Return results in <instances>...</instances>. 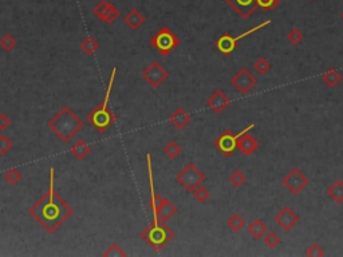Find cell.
<instances>
[{"label": "cell", "instance_id": "obj_22", "mask_svg": "<svg viewBox=\"0 0 343 257\" xmlns=\"http://www.w3.org/2000/svg\"><path fill=\"white\" fill-rule=\"evenodd\" d=\"M327 196L337 204H343V181L335 179L327 188Z\"/></svg>", "mask_w": 343, "mask_h": 257}, {"label": "cell", "instance_id": "obj_29", "mask_svg": "<svg viewBox=\"0 0 343 257\" xmlns=\"http://www.w3.org/2000/svg\"><path fill=\"white\" fill-rule=\"evenodd\" d=\"M229 182L235 186V188H242L245 182H247V176L240 170V169H236L233 170L231 176H229Z\"/></svg>", "mask_w": 343, "mask_h": 257}, {"label": "cell", "instance_id": "obj_37", "mask_svg": "<svg viewBox=\"0 0 343 257\" xmlns=\"http://www.w3.org/2000/svg\"><path fill=\"white\" fill-rule=\"evenodd\" d=\"M280 4V0H258V5L264 11L276 10Z\"/></svg>", "mask_w": 343, "mask_h": 257}, {"label": "cell", "instance_id": "obj_21", "mask_svg": "<svg viewBox=\"0 0 343 257\" xmlns=\"http://www.w3.org/2000/svg\"><path fill=\"white\" fill-rule=\"evenodd\" d=\"M247 231H248V233L251 236L254 237L255 240H259V238H262V237L268 232V226L264 224L263 220L256 218V220L252 221V222L247 226Z\"/></svg>", "mask_w": 343, "mask_h": 257}, {"label": "cell", "instance_id": "obj_6", "mask_svg": "<svg viewBox=\"0 0 343 257\" xmlns=\"http://www.w3.org/2000/svg\"><path fill=\"white\" fill-rule=\"evenodd\" d=\"M177 182H179L184 189L188 192H193L196 188H199L200 185L204 184L205 181V174L201 172L200 169L196 166L193 162H188L184 168L180 170V173L177 174Z\"/></svg>", "mask_w": 343, "mask_h": 257}, {"label": "cell", "instance_id": "obj_8", "mask_svg": "<svg viewBox=\"0 0 343 257\" xmlns=\"http://www.w3.org/2000/svg\"><path fill=\"white\" fill-rule=\"evenodd\" d=\"M254 127V123H251V125H248L245 129L240 131V133H238V134H233L231 130L222 131V134L217 137L216 141H215V146L217 147V150L222 153L224 157H231V156H233V153L236 152V149H238L239 138L243 136L244 133H248L249 130H252Z\"/></svg>", "mask_w": 343, "mask_h": 257}, {"label": "cell", "instance_id": "obj_35", "mask_svg": "<svg viewBox=\"0 0 343 257\" xmlns=\"http://www.w3.org/2000/svg\"><path fill=\"white\" fill-rule=\"evenodd\" d=\"M127 256V253L122 249L118 244H113L107 248V251L103 252V257H125Z\"/></svg>", "mask_w": 343, "mask_h": 257}, {"label": "cell", "instance_id": "obj_13", "mask_svg": "<svg viewBox=\"0 0 343 257\" xmlns=\"http://www.w3.org/2000/svg\"><path fill=\"white\" fill-rule=\"evenodd\" d=\"M231 105V99L228 98V95L222 91V89L215 90L208 98H206V106L216 114H222L227 110Z\"/></svg>", "mask_w": 343, "mask_h": 257}, {"label": "cell", "instance_id": "obj_27", "mask_svg": "<svg viewBox=\"0 0 343 257\" xmlns=\"http://www.w3.org/2000/svg\"><path fill=\"white\" fill-rule=\"evenodd\" d=\"M263 242L264 245L267 248H269V249H275V248L279 247L280 244H282V240H280L278 233H275V232H267L263 236Z\"/></svg>", "mask_w": 343, "mask_h": 257}, {"label": "cell", "instance_id": "obj_38", "mask_svg": "<svg viewBox=\"0 0 343 257\" xmlns=\"http://www.w3.org/2000/svg\"><path fill=\"white\" fill-rule=\"evenodd\" d=\"M11 126V118L5 113H0V130H7Z\"/></svg>", "mask_w": 343, "mask_h": 257}, {"label": "cell", "instance_id": "obj_16", "mask_svg": "<svg viewBox=\"0 0 343 257\" xmlns=\"http://www.w3.org/2000/svg\"><path fill=\"white\" fill-rule=\"evenodd\" d=\"M177 213H179L177 206H176L169 198L160 197L159 205H157V217H159V220H161L162 222H168V221L172 220Z\"/></svg>", "mask_w": 343, "mask_h": 257}, {"label": "cell", "instance_id": "obj_14", "mask_svg": "<svg viewBox=\"0 0 343 257\" xmlns=\"http://www.w3.org/2000/svg\"><path fill=\"white\" fill-rule=\"evenodd\" d=\"M274 220L283 231L288 232L299 222L301 217L296 215L295 212H294V209H291L290 206H283V208L279 210V213L275 216Z\"/></svg>", "mask_w": 343, "mask_h": 257}, {"label": "cell", "instance_id": "obj_10", "mask_svg": "<svg viewBox=\"0 0 343 257\" xmlns=\"http://www.w3.org/2000/svg\"><path fill=\"white\" fill-rule=\"evenodd\" d=\"M229 83L240 94L247 95L258 84V79H256L254 74L249 71L248 68L243 67L233 75L231 80H229Z\"/></svg>", "mask_w": 343, "mask_h": 257}, {"label": "cell", "instance_id": "obj_34", "mask_svg": "<svg viewBox=\"0 0 343 257\" xmlns=\"http://www.w3.org/2000/svg\"><path fill=\"white\" fill-rule=\"evenodd\" d=\"M326 255V252H324V249L322 248V245H319V244H311L310 247L306 248V251H304V256L307 257H322Z\"/></svg>", "mask_w": 343, "mask_h": 257}, {"label": "cell", "instance_id": "obj_25", "mask_svg": "<svg viewBox=\"0 0 343 257\" xmlns=\"http://www.w3.org/2000/svg\"><path fill=\"white\" fill-rule=\"evenodd\" d=\"M227 226L232 232L238 233V232H240L242 229H244V226H245V220H244L242 216L236 213V215H232L229 218H228Z\"/></svg>", "mask_w": 343, "mask_h": 257}, {"label": "cell", "instance_id": "obj_4", "mask_svg": "<svg viewBox=\"0 0 343 257\" xmlns=\"http://www.w3.org/2000/svg\"><path fill=\"white\" fill-rule=\"evenodd\" d=\"M141 238L145 242H148L153 251L160 252L166 244H169L173 240L174 232L169 226H166V222H162L157 218L153 220L150 225L143 228L141 232Z\"/></svg>", "mask_w": 343, "mask_h": 257}, {"label": "cell", "instance_id": "obj_5", "mask_svg": "<svg viewBox=\"0 0 343 257\" xmlns=\"http://www.w3.org/2000/svg\"><path fill=\"white\" fill-rule=\"evenodd\" d=\"M150 43L162 57H168L174 48H177L180 44V39L169 27L164 26L152 37Z\"/></svg>", "mask_w": 343, "mask_h": 257}, {"label": "cell", "instance_id": "obj_36", "mask_svg": "<svg viewBox=\"0 0 343 257\" xmlns=\"http://www.w3.org/2000/svg\"><path fill=\"white\" fill-rule=\"evenodd\" d=\"M12 147H14L12 141L7 136L1 134L0 136V156H5L7 153H10Z\"/></svg>", "mask_w": 343, "mask_h": 257}, {"label": "cell", "instance_id": "obj_26", "mask_svg": "<svg viewBox=\"0 0 343 257\" xmlns=\"http://www.w3.org/2000/svg\"><path fill=\"white\" fill-rule=\"evenodd\" d=\"M16 44H18V42H16L15 37L12 34H5V35L0 38V47L5 53H11L16 47Z\"/></svg>", "mask_w": 343, "mask_h": 257}, {"label": "cell", "instance_id": "obj_3", "mask_svg": "<svg viewBox=\"0 0 343 257\" xmlns=\"http://www.w3.org/2000/svg\"><path fill=\"white\" fill-rule=\"evenodd\" d=\"M117 71L118 68L114 67L111 70L110 79H109V83H107V89H106L105 99L103 102L95 107L94 110H91L86 117V119L89 122L91 126L94 127L95 130L98 133H106L109 130L114 123H116V114L109 109V100H110L111 90L114 86V80H116Z\"/></svg>", "mask_w": 343, "mask_h": 257}, {"label": "cell", "instance_id": "obj_9", "mask_svg": "<svg viewBox=\"0 0 343 257\" xmlns=\"http://www.w3.org/2000/svg\"><path fill=\"white\" fill-rule=\"evenodd\" d=\"M282 184H283V186H284L285 189L288 190L291 194L296 196V194H299L301 192H303V190L306 189L307 186H308V184H310V181H308L306 174L303 173L301 169L292 168L290 172L283 177Z\"/></svg>", "mask_w": 343, "mask_h": 257}, {"label": "cell", "instance_id": "obj_30", "mask_svg": "<svg viewBox=\"0 0 343 257\" xmlns=\"http://www.w3.org/2000/svg\"><path fill=\"white\" fill-rule=\"evenodd\" d=\"M164 153L165 156L169 158V159H176V158L179 157L180 154L182 153V149H181V146H180L179 143H176L174 141H170L169 143L165 146Z\"/></svg>", "mask_w": 343, "mask_h": 257}, {"label": "cell", "instance_id": "obj_18", "mask_svg": "<svg viewBox=\"0 0 343 257\" xmlns=\"http://www.w3.org/2000/svg\"><path fill=\"white\" fill-rule=\"evenodd\" d=\"M192 121V117L189 113H186L184 109L179 107L177 110H174L169 116V122L173 125L177 130H184Z\"/></svg>", "mask_w": 343, "mask_h": 257}, {"label": "cell", "instance_id": "obj_11", "mask_svg": "<svg viewBox=\"0 0 343 257\" xmlns=\"http://www.w3.org/2000/svg\"><path fill=\"white\" fill-rule=\"evenodd\" d=\"M141 75H142L143 80L148 82L152 87L159 89L160 86L169 78V71L165 70L159 62H152L148 67L143 70Z\"/></svg>", "mask_w": 343, "mask_h": 257}, {"label": "cell", "instance_id": "obj_19", "mask_svg": "<svg viewBox=\"0 0 343 257\" xmlns=\"http://www.w3.org/2000/svg\"><path fill=\"white\" fill-rule=\"evenodd\" d=\"M146 20V18L142 12L137 8H132L127 12L126 15L123 16V21L126 23V26L129 28H132L133 31H137L138 28H141L143 26V23Z\"/></svg>", "mask_w": 343, "mask_h": 257}, {"label": "cell", "instance_id": "obj_31", "mask_svg": "<svg viewBox=\"0 0 343 257\" xmlns=\"http://www.w3.org/2000/svg\"><path fill=\"white\" fill-rule=\"evenodd\" d=\"M192 194H193L196 201L200 202V204H205L206 201L211 198V192L206 189V188H204L202 185H200L199 188H196V189L192 192Z\"/></svg>", "mask_w": 343, "mask_h": 257}, {"label": "cell", "instance_id": "obj_23", "mask_svg": "<svg viewBox=\"0 0 343 257\" xmlns=\"http://www.w3.org/2000/svg\"><path fill=\"white\" fill-rule=\"evenodd\" d=\"M341 80H342V75L334 68H330L322 75V82L327 84L328 87H337Z\"/></svg>", "mask_w": 343, "mask_h": 257}, {"label": "cell", "instance_id": "obj_39", "mask_svg": "<svg viewBox=\"0 0 343 257\" xmlns=\"http://www.w3.org/2000/svg\"><path fill=\"white\" fill-rule=\"evenodd\" d=\"M341 19H342V20H343V11H342V14H341Z\"/></svg>", "mask_w": 343, "mask_h": 257}, {"label": "cell", "instance_id": "obj_7", "mask_svg": "<svg viewBox=\"0 0 343 257\" xmlns=\"http://www.w3.org/2000/svg\"><path fill=\"white\" fill-rule=\"evenodd\" d=\"M269 23H272V20L263 21V23H260V24H258L256 27H252V28L248 30V31L240 34L239 37H232L229 32H224L222 37L219 38V39L216 40V48L222 54V55H231V54L238 48L239 42H240L242 39H244L245 37H248V35H251V34H254V32H258L259 30H262V28H264V27L268 26Z\"/></svg>", "mask_w": 343, "mask_h": 257}, {"label": "cell", "instance_id": "obj_33", "mask_svg": "<svg viewBox=\"0 0 343 257\" xmlns=\"http://www.w3.org/2000/svg\"><path fill=\"white\" fill-rule=\"evenodd\" d=\"M254 70L255 73L259 74V75H265L271 70V63L265 58H259L256 62L254 63Z\"/></svg>", "mask_w": 343, "mask_h": 257}, {"label": "cell", "instance_id": "obj_24", "mask_svg": "<svg viewBox=\"0 0 343 257\" xmlns=\"http://www.w3.org/2000/svg\"><path fill=\"white\" fill-rule=\"evenodd\" d=\"M81 50L86 54V55H93L94 53L98 51L100 48V43L95 40L93 37H87L86 39H83L80 44Z\"/></svg>", "mask_w": 343, "mask_h": 257}, {"label": "cell", "instance_id": "obj_20", "mask_svg": "<svg viewBox=\"0 0 343 257\" xmlns=\"http://www.w3.org/2000/svg\"><path fill=\"white\" fill-rule=\"evenodd\" d=\"M90 152H91V146L87 145L85 141L75 142L74 145L71 146V149H70V153L73 154V157H74L75 159H78V161L86 159L87 156L90 154Z\"/></svg>", "mask_w": 343, "mask_h": 257}, {"label": "cell", "instance_id": "obj_12", "mask_svg": "<svg viewBox=\"0 0 343 257\" xmlns=\"http://www.w3.org/2000/svg\"><path fill=\"white\" fill-rule=\"evenodd\" d=\"M93 15H94L95 18H98L102 23L113 24V23L120 18L121 12H120V10H118L113 3L106 1V0H102V1H98V3L94 5V8H93Z\"/></svg>", "mask_w": 343, "mask_h": 257}, {"label": "cell", "instance_id": "obj_2", "mask_svg": "<svg viewBox=\"0 0 343 257\" xmlns=\"http://www.w3.org/2000/svg\"><path fill=\"white\" fill-rule=\"evenodd\" d=\"M47 126L61 141L67 143L83 129V121L70 107H63L47 122Z\"/></svg>", "mask_w": 343, "mask_h": 257}, {"label": "cell", "instance_id": "obj_15", "mask_svg": "<svg viewBox=\"0 0 343 257\" xmlns=\"http://www.w3.org/2000/svg\"><path fill=\"white\" fill-rule=\"evenodd\" d=\"M240 18L248 19L258 8V0H224Z\"/></svg>", "mask_w": 343, "mask_h": 257}, {"label": "cell", "instance_id": "obj_32", "mask_svg": "<svg viewBox=\"0 0 343 257\" xmlns=\"http://www.w3.org/2000/svg\"><path fill=\"white\" fill-rule=\"evenodd\" d=\"M304 39V35H303V32L299 30V28H291L290 31L287 32V40H288V43L290 44H292V46H298V44H301L302 40Z\"/></svg>", "mask_w": 343, "mask_h": 257}, {"label": "cell", "instance_id": "obj_1", "mask_svg": "<svg viewBox=\"0 0 343 257\" xmlns=\"http://www.w3.org/2000/svg\"><path fill=\"white\" fill-rule=\"evenodd\" d=\"M74 210L55 192V169L50 170L48 190L28 209V215L48 233H55L73 216Z\"/></svg>", "mask_w": 343, "mask_h": 257}, {"label": "cell", "instance_id": "obj_28", "mask_svg": "<svg viewBox=\"0 0 343 257\" xmlns=\"http://www.w3.org/2000/svg\"><path fill=\"white\" fill-rule=\"evenodd\" d=\"M23 178V174L18 168H11L8 169L4 173V179L10 185H16L19 184Z\"/></svg>", "mask_w": 343, "mask_h": 257}, {"label": "cell", "instance_id": "obj_17", "mask_svg": "<svg viewBox=\"0 0 343 257\" xmlns=\"http://www.w3.org/2000/svg\"><path fill=\"white\" fill-rule=\"evenodd\" d=\"M259 147V142L254 136H251L249 133H244L243 136L239 138L238 149L243 153L244 156H252Z\"/></svg>", "mask_w": 343, "mask_h": 257}]
</instances>
